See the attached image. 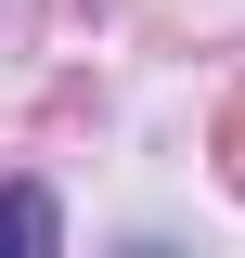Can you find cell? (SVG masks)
Here are the masks:
<instances>
[{
	"mask_svg": "<svg viewBox=\"0 0 245 258\" xmlns=\"http://www.w3.org/2000/svg\"><path fill=\"white\" fill-rule=\"evenodd\" d=\"M0 245H26V258H52V245H65V207H52L39 181H13V194H0Z\"/></svg>",
	"mask_w": 245,
	"mask_h": 258,
	"instance_id": "cell-1",
	"label": "cell"
}]
</instances>
